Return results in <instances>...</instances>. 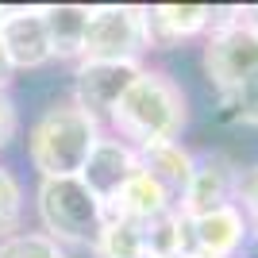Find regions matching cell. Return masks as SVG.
I'll return each instance as SVG.
<instances>
[{
	"label": "cell",
	"instance_id": "obj_1",
	"mask_svg": "<svg viewBox=\"0 0 258 258\" xmlns=\"http://www.w3.org/2000/svg\"><path fill=\"white\" fill-rule=\"evenodd\" d=\"M189 123V93L177 77H170L158 66H143L131 89L119 97V104L108 112L104 131L127 143L131 151L177 143Z\"/></svg>",
	"mask_w": 258,
	"mask_h": 258
},
{
	"label": "cell",
	"instance_id": "obj_2",
	"mask_svg": "<svg viewBox=\"0 0 258 258\" xmlns=\"http://www.w3.org/2000/svg\"><path fill=\"white\" fill-rule=\"evenodd\" d=\"M100 135L104 127L85 116L70 97L54 100L27 131V162L39 177H77Z\"/></svg>",
	"mask_w": 258,
	"mask_h": 258
},
{
	"label": "cell",
	"instance_id": "obj_3",
	"mask_svg": "<svg viewBox=\"0 0 258 258\" xmlns=\"http://www.w3.org/2000/svg\"><path fill=\"white\" fill-rule=\"evenodd\" d=\"M35 216H39V231L62 250H89V254L108 220L104 205L81 185V177H39Z\"/></svg>",
	"mask_w": 258,
	"mask_h": 258
},
{
	"label": "cell",
	"instance_id": "obj_4",
	"mask_svg": "<svg viewBox=\"0 0 258 258\" xmlns=\"http://www.w3.org/2000/svg\"><path fill=\"white\" fill-rule=\"evenodd\" d=\"M201 70L220 100L239 93L258 74V23L247 16V8H239L235 16H220L216 8V20L201 46Z\"/></svg>",
	"mask_w": 258,
	"mask_h": 258
},
{
	"label": "cell",
	"instance_id": "obj_5",
	"mask_svg": "<svg viewBox=\"0 0 258 258\" xmlns=\"http://www.w3.org/2000/svg\"><path fill=\"white\" fill-rule=\"evenodd\" d=\"M151 54L139 4H89V27L77 62H139Z\"/></svg>",
	"mask_w": 258,
	"mask_h": 258
},
{
	"label": "cell",
	"instance_id": "obj_6",
	"mask_svg": "<svg viewBox=\"0 0 258 258\" xmlns=\"http://www.w3.org/2000/svg\"><path fill=\"white\" fill-rule=\"evenodd\" d=\"M143 66L139 62H77L74 81H70V100L104 127L108 112L119 104V97L131 89V81L139 77Z\"/></svg>",
	"mask_w": 258,
	"mask_h": 258
},
{
	"label": "cell",
	"instance_id": "obj_7",
	"mask_svg": "<svg viewBox=\"0 0 258 258\" xmlns=\"http://www.w3.org/2000/svg\"><path fill=\"white\" fill-rule=\"evenodd\" d=\"M254 227L239 205H224L201 216H185V243L197 258H239L247 250Z\"/></svg>",
	"mask_w": 258,
	"mask_h": 258
},
{
	"label": "cell",
	"instance_id": "obj_8",
	"mask_svg": "<svg viewBox=\"0 0 258 258\" xmlns=\"http://www.w3.org/2000/svg\"><path fill=\"white\" fill-rule=\"evenodd\" d=\"M239 173H243V166H235V158H227L224 151L197 154L193 181L185 189V201H181L177 212L181 216H201V212H212V208L235 205Z\"/></svg>",
	"mask_w": 258,
	"mask_h": 258
},
{
	"label": "cell",
	"instance_id": "obj_9",
	"mask_svg": "<svg viewBox=\"0 0 258 258\" xmlns=\"http://www.w3.org/2000/svg\"><path fill=\"white\" fill-rule=\"evenodd\" d=\"M0 43H4V54L16 74H27V70H43L50 66V43H46V27L43 16H39V4L31 8H4L0 4Z\"/></svg>",
	"mask_w": 258,
	"mask_h": 258
},
{
	"label": "cell",
	"instance_id": "obj_10",
	"mask_svg": "<svg viewBox=\"0 0 258 258\" xmlns=\"http://www.w3.org/2000/svg\"><path fill=\"white\" fill-rule=\"evenodd\" d=\"M135 173H139V151H131L127 143H119L116 135L104 131L97 139V147L89 151V158H85V166H81L77 177H81V185L108 208L112 197H116Z\"/></svg>",
	"mask_w": 258,
	"mask_h": 258
},
{
	"label": "cell",
	"instance_id": "obj_11",
	"mask_svg": "<svg viewBox=\"0 0 258 258\" xmlns=\"http://www.w3.org/2000/svg\"><path fill=\"white\" fill-rule=\"evenodd\" d=\"M212 20H216L212 4H151V8H143L151 50H170L185 39L208 35Z\"/></svg>",
	"mask_w": 258,
	"mask_h": 258
},
{
	"label": "cell",
	"instance_id": "obj_12",
	"mask_svg": "<svg viewBox=\"0 0 258 258\" xmlns=\"http://www.w3.org/2000/svg\"><path fill=\"white\" fill-rule=\"evenodd\" d=\"M193 166H197V154L181 139L158 143V147H143L139 151V170L166 193V201L173 208H181V201H185V189L193 181Z\"/></svg>",
	"mask_w": 258,
	"mask_h": 258
},
{
	"label": "cell",
	"instance_id": "obj_13",
	"mask_svg": "<svg viewBox=\"0 0 258 258\" xmlns=\"http://www.w3.org/2000/svg\"><path fill=\"white\" fill-rule=\"evenodd\" d=\"M46 27V43H50V62H74L81 58L89 27V4H39Z\"/></svg>",
	"mask_w": 258,
	"mask_h": 258
},
{
	"label": "cell",
	"instance_id": "obj_14",
	"mask_svg": "<svg viewBox=\"0 0 258 258\" xmlns=\"http://www.w3.org/2000/svg\"><path fill=\"white\" fill-rule=\"evenodd\" d=\"M170 201H166V193H162L158 185L147 177V173H135L123 189H119L116 197H112V205L104 208L112 220H123V224H135V227H143V224H151V220H158L162 212H170ZM177 212V208H173Z\"/></svg>",
	"mask_w": 258,
	"mask_h": 258
},
{
	"label": "cell",
	"instance_id": "obj_15",
	"mask_svg": "<svg viewBox=\"0 0 258 258\" xmlns=\"http://www.w3.org/2000/svg\"><path fill=\"white\" fill-rule=\"evenodd\" d=\"M97 258H131V254H143V235L135 224H123V220H104V231H100L97 247H93Z\"/></svg>",
	"mask_w": 258,
	"mask_h": 258
},
{
	"label": "cell",
	"instance_id": "obj_16",
	"mask_svg": "<svg viewBox=\"0 0 258 258\" xmlns=\"http://www.w3.org/2000/svg\"><path fill=\"white\" fill-rule=\"evenodd\" d=\"M0 258H70V250H62L43 231H16L0 239Z\"/></svg>",
	"mask_w": 258,
	"mask_h": 258
},
{
	"label": "cell",
	"instance_id": "obj_17",
	"mask_svg": "<svg viewBox=\"0 0 258 258\" xmlns=\"http://www.w3.org/2000/svg\"><path fill=\"white\" fill-rule=\"evenodd\" d=\"M20 220H23V185L8 166H0V239L16 235Z\"/></svg>",
	"mask_w": 258,
	"mask_h": 258
},
{
	"label": "cell",
	"instance_id": "obj_18",
	"mask_svg": "<svg viewBox=\"0 0 258 258\" xmlns=\"http://www.w3.org/2000/svg\"><path fill=\"white\" fill-rule=\"evenodd\" d=\"M220 108H224V116L231 119V123L258 127V74L250 77V81L239 89V93H231L227 100H220Z\"/></svg>",
	"mask_w": 258,
	"mask_h": 258
},
{
	"label": "cell",
	"instance_id": "obj_19",
	"mask_svg": "<svg viewBox=\"0 0 258 258\" xmlns=\"http://www.w3.org/2000/svg\"><path fill=\"white\" fill-rule=\"evenodd\" d=\"M235 205L243 208V216L250 220V227H254V235H258V162H254V166H247V170L239 173Z\"/></svg>",
	"mask_w": 258,
	"mask_h": 258
},
{
	"label": "cell",
	"instance_id": "obj_20",
	"mask_svg": "<svg viewBox=\"0 0 258 258\" xmlns=\"http://www.w3.org/2000/svg\"><path fill=\"white\" fill-rule=\"evenodd\" d=\"M16 131H20V108H16V100H12L8 89H0V151L12 147Z\"/></svg>",
	"mask_w": 258,
	"mask_h": 258
},
{
	"label": "cell",
	"instance_id": "obj_21",
	"mask_svg": "<svg viewBox=\"0 0 258 258\" xmlns=\"http://www.w3.org/2000/svg\"><path fill=\"white\" fill-rule=\"evenodd\" d=\"M12 77H16V70H12L8 54H4V43H0V89H8V85H12Z\"/></svg>",
	"mask_w": 258,
	"mask_h": 258
},
{
	"label": "cell",
	"instance_id": "obj_22",
	"mask_svg": "<svg viewBox=\"0 0 258 258\" xmlns=\"http://www.w3.org/2000/svg\"><path fill=\"white\" fill-rule=\"evenodd\" d=\"M131 258H151V254H131Z\"/></svg>",
	"mask_w": 258,
	"mask_h": 258
},
{
	"label": "cell",
	"instance_id": "obj_23",
	"mask_svg": "<svg viewBox=\"0 0 258 258\" xmlns=\"http://www.w3.org/2000/svg\"><path fill=\"white\" fill-rule=\"evenodd\" d=\"M185 258H197V254H185Z\"/></svg>",
	"mask_w": 258,
	"mask_h": 258
}]
</instances>
